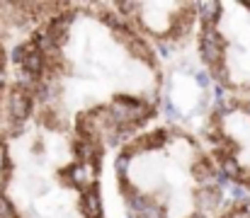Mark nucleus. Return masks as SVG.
<instances>
[{
  "label": "nucleus",
  "instance_id": "f257e3e1",
  "mask_svg": "<svg viewBox=\"0 0 250 218\" xmlns=\"http://www.w3.org/2000/svg\"><path fill=\"white\" fill-rule=\"evenodd\" d=\"M161 56L112 0L44 2L15 41L12 90L49 124L109 153L158 121Z\"/></svg>",
  "mask_w": 250,
  "mask_h": 218
},
{
  "label": "nucleus",
  "instance_id": "f03ea898",
  "mask_svg": "<svg viewBox=\"0 0 250 218\" xmlns=\"http://www.w3.org/2000/svg\"><path fill=\"white\" fill-rule=\"evenodd\" d=\"M104 158L12 90L0 129V218H107Z\"/></svg>",
  "mask_w": 250,
  "mask_h": 218
},
{
  "label": "nucleus",
  "instance_id": "7ed1b4c3",
  "mask_svg": "<svg viewBox=\"0 0 250 218\" xmlns=\"http://www.w3.org/2000/svg\"><path fill=\"white\" fill-rule=\"evenodd\" d=\"M112 175L129 218H214L224 177L199 134L156 121L114 150Z\"/></svg>",
  "mask_w": 250,
  "mask_h": 218
},
{
  "label": "nucleus",
  "instance_id": "20e7f679",
  "mask_svg": "<svg viewBox=\"0 0 250 218\" xmlns=\"http://www.w3.org/2000/svg\"><path fill=\"white\" fill-rule=\"evenodd\" d=\"M194 49L221 95L250 99V0L204 2Z\"/></svg>",
  "mask_w": 250,
  "mask_h": 218
},
{
  "label": "nucleus",
  "instance_id": "39448f33",
  "mask_svg": "<svg viewBox=\"0 0 250 218\" xmlns=\"http://www.w3.org/2000/svg\"><path fill=\"white\" fill-rule=\"evenodd\" d=\"M199 136L224 182L250 199V99L221 95L204 114Z\"/></svg>",
  "mask_w": 250,
  "mask_h": 218
},
{
  "label": "nucleus",
  "instance_id": "423d86ee",
  "mask_svg": "<svg viewBox=\"0 0 250 218\" xmlns=\"http://www.w3.org/2000/svg\"><path fill=\"white\" fill-rule=\"evenodd\" d=\"M117 12L161 54L197 39L204 2L194 0H112Z\"/></svg>",
  "mask_w": 250,
  "mask_h": 218
},
{
  "label": "nucleus",
  "instance_id": "0eeeda50",
  "mask_svg": "<svg viewBox=\"0 0 250 218\" xmlns=\"http://www.w3.org/2000/svg\"><path fill=\"white\" fill-rule=\"evenodd\" d=\"M42 7L44 2H0V129L15 80V41L39 17Z\"/></svg>",
  "mask_w": 250,
  "mask_h": 218
},
{
  "label": "nucleus",
  "instance_id": "6e6552de",
  "mask_svg": "<svg viewBox=\"0 0 250 218\" xmlns=\"http://www.w3.org/2000/svg\"><path fill=\"white\" fill-rule=\"evenodd\" d=\"M214 218H250V199L248 197H238L224 204V209Z\"/></svg>",
  "mask_w": 250,
  "mask_h": 218
}]
</instances>
